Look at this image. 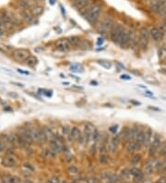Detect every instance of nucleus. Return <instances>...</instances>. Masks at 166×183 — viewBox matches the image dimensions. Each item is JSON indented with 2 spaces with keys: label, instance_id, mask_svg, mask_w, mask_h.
Instances as JSON below:
<instances>
[{
  "label": "nucleus",
  "instance_id": "f257e3e1",
  "mask_svg": "<svg viewBox=\"0 0 166 183\" xmlns=\"http://www.w3.org/2000/svg\"><path fill=\"white\" fill-rule=\"evenodd\" d=\"M125 31H126V29H125L122 25L117 24V25H114L113 27V29L111 30L110 32V37H111V40L114 42V43L116 44H120V42H121L122 39V36L124 34Z\"/></svg>",
  "mask_w": 166,
  "mask_h": 183
},
{
  "label": "nucleus",
  "instance_id": "f03ea898",
  "mask_svg": "<svg viewBox=\"0 0 166 183\" xmlns=\"http://www.w3.org/2000/svg\"><path fill=\"white\" fill-rule=\"evenodd\" d=\"M100 14H101V7L99 5H94L90 7L85 18L88 20V22H90V24H94L98 20Z\"/></svg>",
  "mask_w": 166,
  "mask_h": 183
},
{
  "label": "nucleus",
  "instance_id": "7ed1b4c3",
  "mask_svg": "<svg viewBox=\"0 0 166 183\" xmlns=\"http://www.w3.org/2000/svg\"><path fill=\"white\" fill-rule=\"evenodd\" d=\"M114 25L113 22L110 19H105L102 22H101L100 26L98 27V32L102 35H107L108 32H111V30L113 29Z\"/></svg>",
  "mask_w": 166,
  "mask_h": 183
},
{
  "label": "nucleus",
  "instance_id": "20e7f679",
  "mask_svg": "<svg viewBox=\"0 0 166 183\" xmlns=\"http://www.w3.org/2000/svg\"><path fill=\"white\" fill-rule=\"evenodd\" d=\"M161 145V138L158 133H155L153 136V141L149 145V155H154L155 153L159 151V147Z\"/></svg>",
  "mask_w": 166,
  "mask_h": 183
},
{
  "label": "nucleus",
  "instance_id": "39448f33",
  "mask_svg": "<svg viewBox=\"0 0 166 183\" xmlns=\"http://www.w3.org/2000/svg\"><path fill=\"white\" fill-rule=\"evenodd\" d=\"M158 165H159V161L156 158L149 159L144 166V173L146 175H151L153 171L158 168Z\"/></svg>",
  "mask_w": 166,
  "mask_h": 183
},
{
  "label": "nucleus",
  "instance_id": "423d86ee",
  "mask_svg": "<svg viewBox=\"0 0 166 183\" xmlns=\"http://www.w3.org/2000/svg\"><path fill=\"white\" fill-rule=\"evenodd\" d=\"M30 57V52L25 49H17L13 52V57L17 61H26L27 58Z\"/></svg>",
  "mask_w": 166,
  "mask_h": 183
},
{
  "label": "nucleus",
  "instance_id": "0eeeda50",
  "mask_svg": "<svg viewBox=\"0 0 166 183\" xmlns=\"http://www.w3.org/2000/svg\"><path fill=\"white\" fill-rule=\"evenodd\" d=\"M149 42V32L146 28H141L140 33H139V44L141 48H146Z\"/></svg>",
  "mask_w": 166,
  "mask_h": 183
},
{
  "label": "nucleus",
  "instance_id": "6e6552de",
  "mask_svg": "<svg viewBox=\"0 0 166 183\" xmlns=\"http://www.w3.org/2000/svg\"><path fill=\"white\" fill-rule=\"evenodd\" d=\"M19 138L21 139L24 143H31L33 141V137L31 135V132L30 131V129H21V130L19 131Z\"/></svg>",
  "mask_w": 166,
  "mask_h": 183
},
{
  "label": "nucleus",
  "instance_id": "1a4fd4ad",
  "mask_svg": "<svg viewBox=\"0 0 166 183\" xmlns=\"http://www.w3.org/2000/svg\"><path fill=\"white\" fill-rule=\"evenodd\" d=\"M56 49L59 50V51L66 52L71 48V44H70L69 40H68V39H59L56 41Z\"/></svg>",
  "mask_w": 166,
  "mask_h": 183
},
{
  "label": "nucleus",
  "instance_id": "9d476101",
  "mask_svg": "<svg viewBox=\"0 0 166 183\" xmlns=\"http://www.w3.org/2000/svg\"><path fill=\"white\" fill-rule=\"evenodd\" d=\"M51 149L56 153H59L63 151V144H62V141L58 138H56V137L55 138V140H53L51 141Z\"/></svg>",
  "mask_w": 166,
  "mask_h": 183
},
{
  "label": "nucleus",
  "instance_id": "9b49d317",
  "mask_svg": "<svg viewBox=\"0 0 166 183\" xmlns=\"http://www.w3.org/2000/svg\"><path fill=\"white\" fill-rule=\"evenodd\" d=\"M2 165L6 168H12L16 165V158L13 155H7L3 158Z\"/></svg>",
  "mask_w": 166,
  "mask_h": 183
},
{
  "label": "nucleus",
  "instance_id": "f8f14e48",
  "mask_svg": "<svg viewBox=\"0 0 166 183\" xmlns=\"http://www.w3.org/2000/svg\"><path fill=\"white\" fill-rule=\"evenodd\" d=\"M1 180L4 183H19L20 178L17 176H11V175H3Z\"/></svg>",
  "mask_w": 166,
  "mask_h": 183
},
{
  "label": "nucleus",
  "instance_id": "ddd939ff",
  "mask_svg": "<svg viewBox=\"0 0 166 183\" xmlns=\"http://www.w3.org/2000/svg\"><path fill=\"white\" fill-rule=\"evenodd\" d=\"M70 136H71L72 140L76 141H80L81 143V140H82L81 132L77 127H74L70 130Z\"/></svg>",
  "mask_w": 166,
  "mask_h": 183
},
{
  "label": "nucleus",
  "instance_id": "4468645a",
  "mask_svg": "<svg viewBox=\"0 0 166 183\" xmlns=\"http://www.w3.org/2000/svg\"><path fill=\"white\" fill-rule=\"evenodd\" d=\"M149 33H151V37L155 41H161V39H163V32H161L160 29H158L156 27L152 28L151 30V32H149Z\"/></svg>",
  "mask_w": 166,
  "mask_h": 183
},
{
  "label": "nucleus",
  "instance_id": "2eb2a0df",
  "mask_svg": "<svg viewBox=\"0 0 166 183\" xmlns=\"http://www.w3.org/2000/svg\"><path fill=\"white\" fill-rule=\"evenodd\" d=\"M128 44H130V31L126 30L122 36V39H121V42H120L119 45H121V46L124 48V47L127 46Z\"/></svg>",
  "mask_w": 166,
  "mask_h": 183
},
{
  "label": "nucleus",
  "instance_id": "dca6fc26",
  "mask_svg": "<svg viewBox=\"0 0 166 183\" xmlns=\"http://www.w3.org/2000/svg\"><path fill=\"white\" fill-rule=\"evenodd\" d=\"M153 137V132L151 131V128H148L146 131H145V139H144V144L143 146L145 147H148L151 145V139Z\"/></svg>",
  "mask_w": 166,
  "mask_h": 183
},
{
  "label": "nucleus",
  "instance_id": "f3484780",
  "mask_svg": "<svg viewBox=\"0 0 166 183\" xmlns=\"http://www.w3.org/2000/svg\"><path fill=\"white\" fill-rule=\"evenodd\" d=\"M8 140H9V143L13 144L14 146H22L21 139H20L19 136H18V135L9 134L8 135Z\"/></svg>",
  "mask_w": 166,
  "mask_h": 183
},
{
  "label": "nucleus",
  "instance_id": "a211bd4d",
  "mask_svg": "<svg viewBox=\"0 0 166 183\" xmlns=\"http://www.w3.org/2000/svg\"><path fill=\"white\" fill-rule=\"evenodd\" d=\"M91 0H75L73 3V6L77 8V9H81L82 7H84L86 6H88L90 3Z\"/></svg>",
  "mask_w": 166,
  "mask_h": 183
},
{
  "label": "nucleus",
  "instance_id": "6ab92c4d",
  "mask_svg": "<svg viewBox=\"0 0 166 183\" xmlns=\"http://www.w3.org/2000/svg\"><path fill=\"white\" fill-rule=\"evenodd\" d=\"M20 14H21L22 18L25 20H27V22H31V20H33V17H34V16L32 15L31 11H30L29 9H23Z\"/></svg>",
  "mask_w": 166,
  "mask_h": 183
},
{
  "label": "nucleus",
  "instance_id": "aec40b11",
  "mask_svg": "<svg viewBox=\"0 0 166 183\" xmlns=\"http://www.w3.org/2000/svg\"><path fill=\"white\" fill-rule=\"evenodd\" d=\"M37 63H38V59H37L36 57L30 56L26 59V65L29 66V67H31V68L35 67L37 65Z\"/></svg>",
  "mask_w": 166,
  "mask_h": 183
},
{
  "label": "nucleus",
  "instance_id": "412c9836",
  "mask_svg": "<svg viewBox=\"0 0 166 183\" xmlns=\"http://www.w3.org/2000/svg\"><path fill=\"white\" fill-rule=\"evenodd\" d=\"M138 151L137 150V145L136 141H128V144L127 146V153H133L134 152Z\"/></svg>",
  "mask_w": 166,
  "mask_h": 183
},
{
  "label": "nucleus",
  "instance_id": "4be33fe9",
  "mask_svg": "<svg viewBox=\"0 0 166 183\" xmlns=\"http://www.w3.org/2000/svg\"><path fill=\"white\" fill-rule=\"evenodd\" d=\"M44 131L45 133V135H46V138L48 141H53V140H55L56 138V136L55 134H54V132L52 131L51 129H49V128H44Z\"/></svg>",
  "mask_w": 166,
  "mask_h": 183
},
{
  "label": "nucleus",
  "instance_id": "5701e85b",
  "mask_svg": "<svg viewBox=\"0 0 166 183\" xmlns=\"http://www.w3.org/2000/svg\"><path fill=\"white\" fill-rule=\"evenodd\" d=\"M46 141H47V138H46V135H45L44 130H40L39 134H38V138H37V141H39V143H44Z\"/></svg>",
  "mask_w": 166,
  "mask_h": 183
},
{
  "label": "nucleus",
  "instance_id": "b1692460",
  "mask_svg": "<svg viewBox=\"0 0 166 183\" xmlns=\"http://www.w3.org/2000/svg\"><path fill=\"white\" fill-rule=\"evenodd\" d=\"M44 155L46 158H51V159H54L56 157V153L53 151L52 149H45L44 151Z\"/></svg>",
  "mask_w": 166,
  "mask_h": 183
},
{
  "label": "nucleus",
  "instance_id": "393cba45",
  "mask_svg": "<svg viewBox=\"0 0 166 183\" xmlns=\"http://www.w3.org/2000/svg\"><path fill=\"white\" fill-rule=\"evenodd\" d=\"M43 12H44V7H42L40 6L33 7V9L31 10V13L33 16H40L41 14H43Z\"/></svg>",
  "mask_w": 166,
  "mask_h": 183
},
{
  "label": "nucleus",
  "instance_id": "a878e982",
  "mask_svg": "<svg viewBox=\"0 0 166 183\" xmlns=\"http://www.w3.org/2000/svg\"><path fill=\"white\" fill-rule=\"evenodd\" d=\"M69 43L71 45H73V46H78V45H80V39L77 36H73L69 39Z\"/></svg>",
  "mask_w": 166,
  "mask_h": 183
},
{
  "label": "nucleus",
  "instance_id": "bb28decb",
  "mask_svg": "<svg viewBox=\"0 0 166 183\" xmlns=\"http://www.w3.org/2000/svg\"><path fill=\"white\" fill-rule=\"evenodd\" d=\"M143 173L141 172V170L137 168H133L130 169V175H132L133 177H136V176H139V175H142Z\"/></svg>",
  "mask_w": 166,
  "mask_h": 183
},
{
  "label": "nucleus",
  "instance_id": "cd10ccee",
  "mask_svg": "<svg viewBox=\"0 0 166 183\" xmlns=\"http://www.w3.org/2000/svg\"><path fill=\"white\" fill-rule=\"evenodd\" d=\"M140 159H141V156L139 155H134V156L131 158V164L133 166L138 165L139 162H140Z\"/></svg>",
  "mask_w": 166,
  "mask_h": 183
},
{
  "label": "nucleus",
  "instance_id": "c85d7f7f",
  "mask_svg": "<svg viewBox=\"0 0 166 183\" xmlns=\"http://www.w3.org/2000/svg\"><path fill=\"white\" fill-rule=\"evenodd\" d=\"M19 6L21 7L23 9H28V8L30 7V5H29L27 0H19Z\"/></svg>",
  "mask_w": 166,
  "mask_h": 183
},
{
  "label": "nucleus",
  "instance_id": "c756f323",
  "mask_svg": "<svg viewBox=\"0 0 166 183\" xmlns=\"http://www.w3.org/2000/svg\"><path fill=\"white\" fill-rule=\"evenodd\" d=\"M159 57L161 60L166 59V49L165 48H161L159 50Z\"/></svg>",
  "mask_w": 166,
  "mask_h": 183
},
{
  "label": "nucleus",
  "instance_id": "7c9ffc66",
  "mask_svg": "<svg viewBox=\"0 0 166 183\" xmlns=\"http://www.w3.org/2000/svg\"><path fill=\"white\" fill-rule=\"evenodd\" d=\"M107 162H108V156L106 153H101V155H100V163L106 164Z\"/></svg>",
  "mask_w": 166,
  "mask_h": 183
},
{
  "label": "nucleus",
  "instance_id": "2f4dec72",
  "mask_svg": "<svg viewBox=\"0 0 166 183\" xmlns=\"http://www.w3.org/2000/svg\"><path fill=\"white\" fill-rule=\"evenodd\" d=\"M144 80L146 81L147 82L149 83H158V81L156 80V79L154 77H151V76H147V77H145L144 78Z\"/></svg>",
  "mask_w": 166,
  "mask_h": 183
},
{
  "label": "nucleus",
  "instance_id": "473e14b6",
  "mask_svg": "<svg viewBox=\"0 0 166 183\" xmlns=\"http://www.w3.org/2000/svg\"><path fill=\"white\" fill-rule=\"evenodd\" d=\"M87 183H100L99 178L96 177H90L86 180Z\"/></svg>",
  "mask_w": 166,
  "mask_h": 183
},
{
  "label": "nucleus",
  "instance_id": "72a5a7b5",
  "mask_svg": "<svg viewBox=\"0 0 166 183\" xmlns=\"http://www.w3.org/2000/svg\"><path fill=\"white\" fill-rule=\"evenodd\" d=\"M98 62H99L100 65H102V67H104L105 69H110L111 66H112L110 62L105 61V60H100V61H98Z\"/></svg>",
  "mask_w": 166,
  "mask_h": 183
},
{
  "label": "nucleus",
  "instance_id": "f704fd0d",
  "mask_svg": "<svg viewBox=\"0 0 166 183\" xmlns=\"http://www.w3.org/2000/svg\"><path fill=\"white\" fill-rule=\"evenodd\" d=\"M134 180H135L136 183H143V182H144L143 174H142V175H139V176H136V177H134Z\"/></svg>",
  "mask_w": 166,
  "mask_h": 183
},
{
  "label": "nucleus",
  "instance_id": "c9c22d12",
  "mask_svg": "<svg viewBox=\"0 0 166 183\" xmlns=\"http://www.w3.org/2000/svg\"><path fill=\"white\" fill-rule=\"evenodd\" d=\"M121 175H122V178H128L130 176V169H124V170H122V173H121Z\"/></svg>",
  "mask_w": 166,
  "mask_h": 183
},
{
  "label": "nucleus",
  "instance_id": "e433bc0d",
  "mask_svg": "<svg viewBox=\"0 0 166 183\" xmlns=\"http://www.w3.org/2000/svg\"><path fill=\"white\" fill-rule=\"evenodd\" d=\"M47 183H60V180L57 177H52L48 180Z\"/></svg>",
  "mask_w": 166,
  "mask_h": 183
},
{
  "label": "nucleus",
  "instance_id": "4c0bfd02",
  "mask_svg": "<svg viewBox=\"0 0 166 183\" xmlns=\"http://www.w3.org/2000/svg\"><path fill=\"white\" fill-rule=\"evenodd\" d=\"M68 171H69L70 174H78V168H77L75 166H70V168H68Z\"/></svg>",
  "mask_w": 166,
  "mask_h": 183
},
{
  "label": "nucleus",
  "instance_id": "58836bf2",
  "mask_svg": "<svg viewBox=\"0 0 166 183\" xmlns=\"http://www.w3.org/2000/svg\"><path fill=\"white\" fill-rule=\"evenodd\" d=\"M78 68H81V67H80L78 65H76V66H72L71 67V70L72 71H75V72H81L82 70L81 69H78Z\"/></svg>",
  "mask_w": 166,
  "mask_h": 183
},
{
  "label": "nucleus",
  "instance_id": "ea45409f",
  "mask_svg": "<svg viewBox=\"0 0 166 183\" xmlns=\"http://www.w3.org/2000/svg\"><path fill=\"white\" fill-rule=\"evenodd\" d=\"M154 183H166V177L165 176L161 177L160 178H158Z\"/></svg>",
  "mask_w": 166,
  "mask_h": 183
},
{
  "label": "nucleus",
  "instance_id": "a19ab883",
  "mask_svg": "<svg viewBox=\"0 0 166 183\" xmlns=\"http://www.w3.org/2000/svg\"><path fill=\"white\" fill-rule=\"evenodd\" d=\"M5 148H6V143H4L3 141L0 140V153H2L4 150H5Z\"/></svg>",
  "mask_w": 166,
  "mask_h": 183
},
{
  "label": "nucleus",
  "instance_id": "79ce46f5",
  "mask_svg": "<svg viewBox=\"0 0 166 183\" xmlns=\"http://www.w3.org/2000/svg\"><path fill=\"white\" fill-rule=\"evenodd\" d=\"M24 168H26L27 169H30L31 171H33V170H34V168H33V166L31 164H28V163H25L24 164Z\"/></svg>",
  "mask_w": 166,
  "mask_h": 183
},
{
  "label": "nucleus",
  "instance_id": "37998d69",
  "mask_svg": "<svg viewBox=\"0 0 166 183\" xmlns=\"http://www.w3.org/2000/svg\"><path fill=\"white\" fill-rule=\"evenodd\" d=\"M122 79V80H127V81H130L131 80V77L129 76V75H127V74H123L121 75V77H120Z\"/></svg>",
  "mask_w": 166,
  "mask_h": 183
},
{
  "label": "nucleus",
  "instance_id": "c03bdc74",
  "mask_svg": "<svg viewBox=\"0 0 166 183\" xmlns=\"http://www.w3.org/2000/svg\"><path fill=\"white\" fill-rule=\"evenodd\" d=\"M109 131L111 132H113V133H115L116 131H117V126H112L109 128Z\"/></svg>",
  "mask_w": 166,
  "mask_h": 183
},
{
  "label": "nucleus",
  "instance_id": "a18cd8bd",
  "mask_svg": "<svg viewBox=\"0 0 166 183\" xmlns=\"http://www.w3.org/2000/svg\"><path fill=\"white\" fill-rule=\"evenodd\" d=\"M151 1V5H155V4H159L161 2V0H149Z\"/></svg>",
  "mask_w": 166,
  "mask_h": 183
},
{
  "label": "nucleus",
  "instance_id": "49530a36",
  "mask_svg": "<svg viewBox=\"0 0 166 183\" xmlns=\"http://www.w3.org/2000/svg\"><path fill=\"white\" fill-rule=\"evenodd\" d=\"M18 72L21 73V74H24V75H29V74H30L28 71H23V70H21V69H18Z\"/></svg>",
  "mask_w": 166,
  "mask_h": 183
},
{
  "label": "nucleus",
  "instance_id": "de8ad7c7",
  "mask_svg": "<svg viewBox=\"0 0 166 183\" xmlns=\"http://www.w3.org/2000/svg\"><path fill=\"white\" fill-rule=\"evenodd\" d=\"M102 43H103V39H102V38H99L98 41H97V44H98V45H101Z\"/></svg>",
  "mask_w": 166,
  "mask_h": 183
},
{
  "label": "nucleus",
  "instance_id": "09e8293b",
  "mask_svg": "<svg viewBox=\"0 0 166 183\" xmlns=\"http://www.w3.org/2000/svg\"><path fill=\"white\" fill-rule=\"evenodd\" d=\"M145 94L148 95V96H152V95H153V94L151 93V91H146V93H145Z\"/></svg>",
  "mask_w": 166,
  "mask_h": 183
},
{
  "label": "nucleus",
  "instance_id": "8fccbe9b",
  "mask_svg": "<svg viewBox=\"0 0 166 183\" xmlns=\"http://www.w3.org/2000/svg\"><path fill=\"white\" fill-rule=\"evenodd\" d=\"M49 2H50V4H51L52 6H54L56 4V0H49Z\"/></svg>",
  "mask_w": 166,
  "mask_h": 183
},
{
  "label": "nucleus",
  "instance_id": "3c124183",
  "mask_svg": "<svg viewBox=\"0 0 166 183\" xmlns=\"http://www.w3.org/2000/svg\"><path fill=\"white\" fill-rule=\"evenodd\" d=\"M131 103L135 104V105H138V106H139V105H140V103H139V102H136V101H131Z\"/></svg>",
  "mask_w": 166,
  "mask_h": 183
},
{
  "label": "nucleus",
  "instance_id": "603ef678",
  "mask_svg": "<svg viewBox=\"0 0 166 183\" xmlns=\"http://www.w3.org/2000/svg\"><path fill=\"white\" fill-rule=\"evenodd\" d=\"M91 84H92V85H97V81H91Z\"/></svg>",
  "mask_w": 166,
  "mask_h": 183
},
{
  "label": "nucleus",
  "instance_id": "864d4df0",
  "mask_svg": "<svg viewBox=\"0 0 166 183\" xmlns=\"http://www.w3.org/2000/svg\"><path fill=\"white\" fill-rule=\"evenodd\" d=\"M3 30H2V29H0V36H2L3 35Z\"/></svg>",
  "mask_w": 166,
  "mask_h": 183
},
{
  "label": "nucleus",
  "instance_id": "5fc2aeb1",
  "mask_svg": "<svg viewBox=\"0 0 166 183\" xmlns=\"http://www.w3.org/2000/svg\"><path fill=\"white\" fill-rule=\"evenodd\" d=\"M24 183H32L31 181H30V180H28V181H25Z\"/></svg>",
  "mask_w": 166,
  "mask_h": 183
},
{
  "label": "nucleus",
  "instance_id": "6e6d98bb",
  "mask_svg": "<svg viewBox=\"0 0 166 183\" xmlns=\"http://www.w3.org/2000/svg\"><path fill=\"white\" fill-rule=\"evenodd\" d=\"M163 156H164V157L166 158V151L164 152V153H163Z\"/></svg>",
  "mask_w": 166,
  "mask_h": 183
},
{
  "label": "nucleus",
  "instance_id": "4d7b16f0",
  "mask_svg": "<svg viewBox=\"0 0 166 183\" xmlns=\"http://www.w3.org/2000/svg\"><path fill=\"white\" fill-rule=\"evenodd\" d=\"M2 25V20H1V19H0V26H1Z\"/></svg>",
  "mask_w": 166,
  "mask_h": 183
},
{
  "label": "nucleus",
  "instance_id": "13d9d810",
  "mask_svg": "<svg viewBox=\"0 0 166 183\" xmlns=\"http://www.w3.org/2000/svg\"><path fill=\"white\" fill-rule=\"evenodd\" d=\"M63 183H68V182H66V181H65V182H63Z\"/></svg>",
  "mask_w": 166,
  "mask_h": 183
},
{
  "label": "nucleus",
  "instance_id": "bf43d9fd",
  "mask_svg": "<svg viewBox=\"0 0 166 183\" xmlns=\"http://www.w3.org/2000/svg\"><path fill=\"white\" fill-rule=\"evenodd\" d=\"M165 23H166V22H165Z\"/></svg>",
  "mask_w": 166,
  "mask_h": 183
}]
</instances>
